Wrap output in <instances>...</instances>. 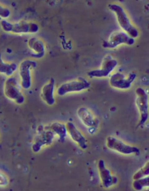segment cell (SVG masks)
<instances>
[{
  "label": "cell",
  "instance_id": "cell-5",
  "mask_svg": "<svg viewBox=\"0 0 149 191\" xmlns=\"http://www.w3.org/2000/svg\"><path fill=\"white\" fill-rule=\"evenodd\" d=\"M35 67L34 62L29 61L22 62L18 67L20 84L24 89L28 90L31 87L32 83V71Z\"/></svg>",
  "mask_w": 149,
  "mask_h": 191
},
{
  "label": "cell",
  "instance_id": "cell-11",
  "mask_svg": "<svg viewBox=\"0 0 149 191\" xmlns=\"http://www.w3.org/2000/svg\"><path fill=\"white\" fill-rule=\"evenodd\" d=\"M134 42V40L133 38L130 37L126 33L120 32L113 34L108 41L104 42L103 46L104 47L114 48L123 43L131 45Z\"/></svg>",
  "mask_w": 149,
  "mask_h": 191
},
{
  "label": "cell",
  "instance_id": "cell-10",
  "mask_svg": "<svg viewBox=\"0 0 149 191\" xmlns=\"http://www.w3.org/2000/svg\"><path fill=\"white\" fill-rule=\"evenodd\" d=\"M98 168L102 184L104 187L109 188L117 183L116 177L112 176L110 171L106 167L103 159L99 160Z\"/></svg>",
  "mask_w": 149,
  "mask_h": 191
},
{
  "label": "cell",
  "instance_id": "cell-13",
  "mask_svg": "<svg viewBox=\"0 0 149 191\" xmlns=\"http://www.w3.org/2000/svg\"><path fill=\"white\" fill-rule=\"evenodd\" d=\"M77 115L81 121L86 126L92 127L96 124V119L92 112L85 107L79 108L77 111Z\"/></svg>",
  "mask_w": 149,
  "mask_h": 191
},
{
  "label": "cell",
  "instance_id": "cell-9",
  "mask_svg": "<svg viewBox=\"0 0 149 191\" xmlns=\"http://www.w3.org/2000/svg\"><path fill=\"white\" fill-rule=\"evenodd\" d=\"M117 64L116 60L108 56L104 61L102 67L91 71L88 73V76L92 78H103L108 76Z\"/></svg>",
  "mask_w": 149,
  "mask_h": 191
},
{
  "label": "cell",
  "instance_id": "cell-7",
  "mask_svg": "<svg viewBox=\"0 0 149 191\" xmlns=\"http://www.w3.org/2000/svg\"><path fill=\"white\" fill-rule=\"evenodd\" d=\"M109 7L116 13L118 22L122 28L132 37H137L138 35V31L131 24L122 7L116 4H110Z\"/></svg>",
  "mask_w": 149,
  "mask_h": 191
},
{
  "label": "cell",
  "instance_id": "cell-19",
  "mask_svg": "<svg viewBox=\"0 0 149 191\" xmlns=\"http://www.w3.org/2000/svg\"><path fill=\"white\" fill-rule=\"evenodd\" d=\"M10 12L9 10L6 7L0 4V18L5 19L10 16Z\"/></svg>",
  "mask_w": 149,
  "mask_h": 191
},
{
  "label": "cell",
  "instance_id": "cell-3",
  "mask_svg": "<svg viewBox=\"0 0 149 191\" xmlns=\"http://www.w3.org/2000/svg\"><path fill=\"white\" fill-rule=\"evenodd\" d=\"M135 103L140 115L139 125L144 124L148 117V97L146 91L139 87L136 90Z\"/></svg>",
  "mask_w": 149,
  "mask_h": 191
},
{
  "label": "cell",
  "instance_id": "cell-16",
  "mask_svg": "<svg viewBox=\"0 0 149 191\" xmlns=\"http://www.w3.org/2000/svg\"><path fill=\"white\" fill-rule=\"evenodd\" d=\"M149 181L148 176L137 180H134L132 183L133 187L136 190H141L144 187L149 186Z\"/></svg>",
  "mask_w": 149,
  "mask_h": 191
},
{
  "label": "cell",
  "instance_id": "cell-2",
  "mask_svg": "<svg viewBox=\"0 0 149 191\" xmlns=\"http://www.w3.org/2000/svg\"><path fill=\"white\" fill-rule=\"evenodd\" d=\"M4 93L7 98L18 105L24 103V95L19 87L16 79L12 77H8L3 87Z\"/></svg>",
  "mask_w": 149,
  "mask_h": 191
},
{
  "label": "cell",
  "instance_id": "cell-18",
  "mask_svg": "<svg viewBox=\"0 0 149 191\" xmlns=\"http://www.w3.org/2000/svg\"><path fill=\"white\" fill-rule=\"evenodd\" d=\"M9 183V179L7 175L0 170V187H4Z\"/></svg>",
  "mask_w": 149,
  "mask_h": 191
},
{
  "label": "cell",
  "instance_id": "cell-6",
  "mask_svg": "<svg viewBox=\"0 0 149 191\" xmlns=\"http://www.w3.org/2000/svg\"><path fill=\"white\" fill-rule=\"evenodd\" d=\"M134 73H131L128 76L120 72H116L110 77L109 84L112 88L120 90L129 89L136 78Z\"/></svg>",
  "mask_w": 149,
  "mask_h": 191
},
{
  "label": "cell",
  "instance_id": "cell-1",
  "mask_svg": "<svg viewBox=\"0 0 149 191\" xmlns=\"http://www.w3.org/2000/svg\"><path fill=\"white\" fill-rule=\"evenodd\" d=\"M91 86L89 82L82 77L78 78L61 85L57 88V93L64 96L70 93H79L86 90Z\"/></svg>",
  "mask_w": 149,
  "mask_h": 191
},
{
  "label": "cell",
  "instance_id": "cell-12",
  "mask_svg": "<svg viewBox=\"0 0 149 191\" xmlns=\"http://www.w3.org/2000/svg\"><path fill=\"white\" fill-rule=\"evenodd\" d=\"M55 84L54 79L51 78L43 86L41 89V97L43 101L49 106H52L55 103Z\"/></svg>",
  "mask_w": 149,
  "mask_h": 191
},
{
  "label": "cell",
  "instance_id": "cell-17",
  "mask_svg": "<svg viewBox=\"0 0 149 191\" xmlns=\"http://www.w3.org/2000/svg\"><path fill=\"white\" fill-rule=\"evenodd\" d=\"M149 173V163L147 162L133 175V180H137L148 176Z\"/></svg>",
  "mask_w": 149,
  "mask_h": 191
},
{
  "label": "cell",
  "instance_id": "cell-15",
  "mask_svg": "<svg viewBox=\"0 0 149 191\" xmlns=\"http://www.w3.org/2000/svg\"><path fill=\"white\" fill-rule=\"evenodd\" d=\"M67 126L68 128L72 131V132L74 133L75 135L76 136V140L80 146L82 148H86V140L75 125L72 123L69 122L67 124Z\"/></svg>",
  "mask_w": 149,
  "mask_h": 191
},
{
  "label": "cell",
  "instance_id": "cell-4",
  "mask_svg": "<svg viewBox=\"0 0 149 191\" xmlns=\"http://www.w3.org/2000/svg\"><path fill=\"white\" fill-rule=\"evenodd\" d=\"M106 145L109 149L124 155L138 154L140 153L137 147L128 144L113 136L107 137Z\"/></svg>",
  "mask_w": 149,
  "mask_h": 191
},
{
  "label": "cell",
  "instance_id": "cell-8",
  "mask_svg": "<svg viewBox=\"0 0 149 191\" xmlns=\"http://www.w3.org/2000/svg\"><path fill=\"white\" fill-rule=\"evenodd\" d=\"M2 28L7 33L19 35L29 32V24L23 21L10 22L3 20L0 22Z\"/></svg>",
  "mask_w": 149,
  "mask_h": 191
},
{
  "label": "cell",
  "instance_id": "cell-14",
  "mask_svg": "<svg viewBox=\"0 0 149 191\" xmlns=\"http://www.w3.org/2000/svg\"><path fill=\"white\" fill-rule=\"evenodd\" d=\"M17 69L16 64L4 61L0 54V74L8 77L12 76Z\"/></svg>",
  "mask_w": 149,
  "mask_h": 191
}]
</instances>
